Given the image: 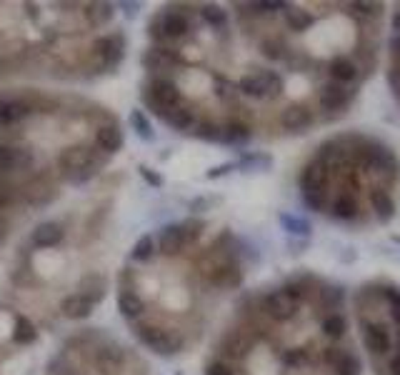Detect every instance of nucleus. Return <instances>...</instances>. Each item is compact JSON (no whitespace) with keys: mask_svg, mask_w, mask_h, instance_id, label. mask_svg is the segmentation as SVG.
I'll use <instances>...</instances> for the list:
<instances>
[{"mask_svg":"<svg viewBox=\"0 0 400 375\" xmlns=\"http://www.w3.org/2000/svg\"><path fill=\"white\" fill-rule=\"evenodd\" d=\"M193 13H198V5H168L153 15L148 21V38L153 45H170L178 48L180 41L190 38L195 30Z\"/></svg>","mask_w":400,"mask_h":375,"instance_id":"1","label":"nucleus"},{"mask_svg":"<svg viewBox=\"0 0 400 375\" xmlns=\"http://www.w3.org/2000/svg\"><path fill=\"white\" fill-rule=\"evenodd\" d=\"M298 185H300V198H303L305 205L311 210H315V213H325L328 195H331V185H333V173H331V166L323 158H318L313 153V158L300 170Z\"/></svg>","mask_w":400,"mask_h":375,"instance_id":"2","label":"nucleus"},{"mask_svg":"<svg viewBox=\"0 0 400 375\" xmlns=\"http://www.w3.org/2000/svg\"><path fill=\"white\" fill-rule=\"evenodd\" d=\"M133 333L140 341V345H145L155 355H163V358H170V355H178L186 350V335L180 333L178 328H168L153 318H143L138 323H133Z\"/></svg>","mask_w":400,"mask_h":375,"instance_id":"3","label":"nucleus"},{"mask_svg":"<svg viewBox=\"0 0 400 375\" xmlns=\"http://www.w3.org/2000/svg\"><path fill=\"white\" fill-rule=\"evenodd\" d=\"M140 100L155 115H163V113L175 111L188 103L186 93L173 76H148V80L140 88Z\"/></svg>","mask_w":400,"mask_h":375,"instance_id":"4","label":"nucleus"},{"mask_svg":"<svg viewBox=\"0 0 400 375\" xmlns=\"http://www.w3.org/2000/svg\"><path fill=\"white\" fill-rule=\"evenodd\" d=\"M285 91V78L273 68H250L238 80L241 98H250L253 103H276Z\"/></svg>","mask_w":400,"mask_h":375,"instance_id":"5","label":"nucleus"},{"mask_svg":"<svg viewBox=\"0 0 400 375\" xmlns=\"http://www.w3.org/2000/svg\"><path fill=\"white\" fill-rule=\"evenodd\" d=\"M125 48H128V41H125L123 30H113V33L98 35L93 38L88 45V62L90 70L96 76H103V73H113V70L123 62Z\"/></svg>","mask_w":400,"mask_h":375,"instance_id":"6","label":"nucleus"},{"mask_svg":"<svg viewBox=\"0 0 400 375\" xmlns=\"http://www.w3.org/2000/svg\"><path fill=\"white\" fill-rule=\"evenodd\" d=\"M355 93L353 88H343V85L333 83L328 78H323L315 88V113H318V120H323V123H331V120L340 118L351 103L355 100Z\"/></svg>","mask_w":400,"mask_h":375,"instance_id":"7","label":"nucleus"},{"mask_svg":"<svg viewBox=\"0 0 400 375\" xmlns=\"http://www.w3.org/2000/svg\"><path fill=\"white\" fill-rule=\"evenodd\" d=\"M256 303H258V310H260L273 326L290 323V320H296L298 315H300V310H303V306L285 291V285L270 288V291H265V293H258Z\"/></svg>","mask_w":400,"mask_h":375,"instance_id":"8","label":"nucleus"},{"mask_svg":"<svg viewBox=\"0 0 400 375\" xmlns=\"http://www.w3.org/2000/svg\"><path fill=\"white\" fill-rule=\"evenodd\" d=\"M260 343V338H258L253 330H248L245 326H233L225 330V335L221 338V343H218V358H223V361H228L230 365H241V363H245L250 358V353H253V348Z\"/></svg>","mask_w":400,"mask_h":375,"instance_id":"9","label":"nucleus"},{"mask_svg":"<svg viewBox=\"0 0 400 375\" xmlns=\"http://www.w3.org/2000/svg\"><path fill=\"white\" fill-rule=\"evenodd\" d=\"M128 358H133L128 348L108 338H100L90 350V361L98 375H123L128 370Z\"/></svg>","mask_w":400,"mask_h":375,"instance_id":"10","label":"nucleus"},{"mask_svg":"<svg viewBox=\"0 0 400 375\" xmlns=\"http://www.w3.org/2000/svg\"><path fill=\"white\" fill-rule=\"evenodd\" d=\"M140 65L148 70V76H173V70H180L188 65V58L183 48H170V45H151L143 50Z\"/></svg>","mask_w":400,"mask_h":375,"instance_id":"11","label":"nucleus"},{"mask_svg":"<svg viewBox=\"0 0 400 375\" xmlns=\"http://www.w3.org/2000/svg\"><path fill=\"white\" fill-rule=\"evenodd\" d=\"M325 213H328L333 220L348 223V225H360V223H366L360 193H353L348 188H333L331 195H328Z\"/></svg>","mask_w":400,"mask_h":375,"instance_id":"12","label":"nucleus"},{"mask_svg":"<svg viewBox=\"0 0 400 375\" xmlns=\"http://www.w3.org/2000/svg\"><path fill=\"white\" fill-rule=\"evenodd\" d=\"M318 358H320V365L328 370V375H360L363 370V363H360L358 353L353 348L345 345H328L318 350Z\"/></svg>","mask_w":400,"mask_h":375,"instance_id":"13","label":"nucleus"},{"mask_svg":"<svg viewBox=\"0 0 400 375\" xmlns=\"http://www.w3.org/2000/svg\"><path fill=\"white\" fill-rule=\"evenodd\" d=\"M325 78L343 85V88H353V91H358L360 85L368 80L366 73L360 70L358 60L351 53H335L331 60L325 62Z\"/></svg>","mask_w":400,"mask_h":375,"instance_id":"14","label":"nucleus"},{"mask_svg":"<svg viewBox=\"0 0 400 375\" xmlns=\"http://www.w3.org/2000/svg\"><path fill=\"white\" fill-rule=\"evenodd\" d=\"M315 123H318V113H315V108H311V105L288 103L283 111L278 113V125H280L285 133H296V135H300V133L311 130Z\"/></svg>","mask_w":400,"mask_h":375,"instance_id":"15","label":"nucleus"},{"mask_svg":"<svg viewBox=\"0 0 400 375\" xmlns=\"http://www.w3.org/2000/svg\"><path fill=\"white\" fill-rule=\"evenodd\" d=\"M35 158L30 148L15 146L13 140H0V175H10L15 170L33 168Z\"/></svg>","mask_w":400,"mask_h":375,"instance_id":"16","label":"nucleus"},{"mask_svg":"<svg viewBox=\"0 0 400 375\" xmlns=\"http://www.w3.org/2000/svg\"><path fill=\"white\" fill-rule=\"evenodd\" d=\"M123 130H120V123H118L115 115H111L108 120H103V123L96 125V135H93V146L100 150V153H105L108 158L115 153H120L123 150Z\"/></svg>","mask_w":400,"mask_h":375,"instance_id":"17","label":"nucleus"},{"mask_svg":"<svg viewBox=\"0 0 400 375\" xmlns=\"http://www.w3.org/2000/svg\"><path fill=\"white\" fill-rule=\"evenodd\" d=\"M93 153H96V146H85V143H76V146H70V148H63L60 155H58V160H56L63 181L68 183L70 178L88 163Z\"/></svg>","mask_w":400,"mask_h":375,"instance_id":"18","label":"nucleus"},{"mask_svg":"<svg viewBox=\"0 0 400 375\" xmlns=\"http://www.w3.org/2000/svg\"><path fill=\"white\" fill-rule=\"evenodd\" d=\"M155 243H158V253L166 258H180L190 245H188L186 230H183V223H170V225H163L155 236Z\"/></svg>","mask_w":400,"mask_h":375,"instance_id":"19","label":"nucleus"},{"mask_svg":"<svg viewBox=\"0 0 400 375\" xmlns=\"http://www.w3.org/2000/svg\"><path fill=\"white\" fill-rule=\"evenodd\" d=\"M318 328H320V335L331 345H338V343L348 341V333H351V323H348V315L343 310L318 315Z\"/></svg>","mask_w":400,"mask_h":375,"instance_id":"20","label":"nucleus"},{"mask_svg":"<svg viewBox=\"0 0 400 375\" xmlns=\"http://www.w3.org/2000/svg\"><path fill=\"white\" fill-rule=\"evenodd\" d=\"M368 205L380 225H386L395 218V198L386 188H368Z\"/></svg>","mask_w":400,"mask_h":375,"instance_id":"21","label":"nucleus"},{"mask_svg":"<svg viewBox=\"0 0 400 375\" xmlns=\"http://www.w3.org/2000/svg\"><path fill=\"white\" fill-rule=\"evenodd\" d=\"M158 118L163 120L168 128H173L175 133H188V135H193L200 115H198V111H195L193 105L186 103V105H180V108H175V111L163 113V115H158Z\"/></svg>","mask_w":400,"mask_h":375,"instance_id":"22","label":"nucleus"},{"mask_svg":"<svg viewBox=\"0 0 400 375\" xmlns=\"http://www.w3.org/2000/svg\"><path fill=\"white\" fill-rule=\"evenodd\" d=\"M80 18L88 30H100L111 25L115 18V5L113 3H85L80 5Z\"/></svg>","mask_w":400,"mask_h":375,"instance_id":"23","label":"nucleus"},{"mask_svg":"<svg viewBox=\"0 0 400 375\" xmlns=\"http://www.w3.org/2000/svg\"><path fill=\"white\" fill-rule=\"evenodd\" d=\"M65 240V228H63V223L58 220H45L41 223L38 228L30 233V243L35 248H43V250H53Z\"/></svg>","mask_w":400,"mask_h":375,"instance_id":"24","label":"nucleus"},{"mask_svg":"<svg viewBox=\"0 0 400 375\" xmlns=\"http://www.w3.org/2000/svg\"><path fill=\"white\" fill-rule=\"evenodd\" d=\"M373 293L378 303H383L388 310V320L395 330H400V288L393 283H375L373 285Z\"/></svg>","mask_w":400,"mask_h":375,"instance_id":"25","label":"nucleus"},{"mask_svg":"<svg viewBox=\"0 0 400 375\" xmlns=\"http://www.w3.org/2000/svg\"><path fill=\"white\" fill-rule=\"evenodd\" d=\"M280 21H283L285 30H290V33H305L315 23V13L305 10V5L285 3L283 10H280Z\"/></svg>","mask_w":400,"mask_h":375,"instance_id":"26","label":"nucleus"},{"mask_svg":"<svg viewBox=\"0 0 400 375\" xmlns=\"http://www.w3.org/2000/svg\"><path fill=\"white\" fill-rule=\"evenodd\" d=\"M198 18L203 23H205V28L210 30L213 35H225V33H230L228 10H223V8L215 5V3H205V5H198Z\"/></svg>","mask_w":400,"mask_h":375,"instance_id":"27","label":"nucleus"},{"mask_svg":"<svg viewBox=\"0 0 400 375\" xmlns=\"http://www.w3.org/2000/svg\"><path fill=\"white\" fill-rule=\"evenodd\" d=\"M118 310L128 323H138L145 315V300L140 298L138 291H125L118 288Z\"/></svg>","mask_w":400,"mask_h":375,"instance_id":"28","label":"nucleus"},{"mask_svg":"<svg viewBox=\"0 0 400 375\" xmlns=\"http://www.w3.org/2000/svg\"><path fill=\"white\" fill-rule=\"evenodd\" d=\"M93 308H96V303L88 295H83L80 291L70 293V295H65L60 300V312L68 320H85L93 312Z\"/></svg>","mask_w":400,"mask_h":375,"instance_id":"29","label":"nucleus"},{"mask_svg":"<svg viewBox=\"0 0 400 375\" xmlns=\"http://www.w3.org/2000/svg\"><path fill=\"white\" fill-rule=\"evenodd\" d=\"M270 168H273V155L260 153V150H245L235 160V170H243V173H260Z\"/></svg>","mask_w":400,"mask_h":375,"instance_id":"30","label":"nucleus"},{"mask_svg":"<svg viewBox=\"0 0 400 375\" xmlns=\"http://www.w3.org/2000/svg\"><path fill=\"white\" fill-rule=\"evenodd\" d=\"M10 338H13V345L28 348L38 341V328L33 326V320H30L28 315L18 312V315H15V326H13V335H10Z\"/></svg>","mask_w":400,"mask_h":375,"instance_id":"31","label":"nucleus"},{"mask_svg":"<svg viewBox=\"0 0 400 375\" xmlns=\"http://www.w3.org/2000/svg\"><path fill=\"white\" fill-rule=\"evenodd\" d=\"M280 220V228L293 238H300V240H311V233H313V225L308 218L303 216H293V213H280L278 216Z\"/></svg>","mask_w":400,"mask_h":375,"instance_id":"32","label":"nucleus"},{"mask_svg":"<svg viewBox=\"0 0 400 375\" xmlns=\"http://www.w3.org/2000/svg\"><path fill=\"white\" fill-rule=\"evenodd\" d=\"M105 288H108V280L100 275V273H85L83 278H80V285H78V291L83 293V295H88L93 303H103L105 298Z\"/></svg>","mask_w":400,"mask_h":375,"instance_id":"33","label":"nucleus"},{"mask_svg":"<svg viewBox=\"0 0 400 375\" xmlns=\"http://www.w3.org/2000/svg\"><path fill=\"white\" fill-rule=\"evenodd\" d=\"M45 375H83V365H80L70 353L60 350V353L48 363Z\"/></svg>","mask_w":400,"mask_h":375,"instance_id":"34","label":"nucleus"},{"mask_svg":"<svg viewBox=\"0 0 400 375\" xmlns=\"http://www.w3.org/2000/svg\"><path fill=\"white\" fill-rule=\"evenodd\" d=\"M193 135L198 140H205V143H221L223 146V120L200 118L198 125H195Z\"/></svg>","mask_w":400,"mask_h":375,"instance_id":"35","label":"nucleus"},{"mask_svg":"<svg viewBox=\"0 0 400 375\" xmlns=\"http://www.w3.org/2000/svg\"><path fill=\"white\" fill-rule=\"evenodd\" d=\"M158 253V243H155V238L151 233H145L135 240V245L131 248V260L133 263H151L153 258Z\"/></svg>","mask_w":400,"mask_h":375,"instance_id":"36","label":"nucleus"},{"mask_svg":"<svg viewBox=\"0 0 400 375\" xmlns=\"http://www.w3.org/2000/svg\"><path fill=\"white\" fill-rule=\"evenodd\" d=\"M128 123H131V128L135 130V135H138L140 140H145V143H153V140H155V130H153V123H151V118L145 115V111L133 108L131 115H128Z\"/></svg>","mask_w":400,"mask_h":375,"instance_id":"37","label":"nucleus"},{"mask_svg":"<svg viewBox=\"0 0 400 375\" xmlns=\"http://www.w3.org/2000/svg\"><path fill=\"white\" fill-rule=\"evenodd\" d=\"M205 375H238V370H235V365H230L228 361L213 358V361L205 365Z\"/></svg>","mask_w":400,"mask_h":375,"instance_id":"38","label":"nucleus"},{"mask_svg":"<svg viewBox=\"0 0 400 375\" xmlns=\"http://www.w3.org/2000/svg\"><path fill=\"white\" fill-rule=\"evenodd\" d=\"M138 173H140V178H143V181L148 183V185H151V188H155V190H158V188L166 185V181H163V175H160L158 170H153V168L140 166V168H138Z\"/></svg>","mask_w":400,"mask_h":375,"instance_id":"39","label":"nucleus"},{"mask_svg":"<svg viewBox=\"0 0 400 375\" xmlns=\"http://www.w3.org/2000/svg\"><path fill=\"white\" fill-rule=\"evenodd\" d=\"M233 170H235V160H230V163H223V166L210 168V170L205 173V178H208V181H218V178H223V175L233 173Z\"/></svg>","mask_w":400,"mask_h":375,"instance_id":"40","label":"nucleus"},{"mask_svg":"<svg viewBox=\"0 0 400 375\" xmlns=\"http://www.w3.org/2000/svg\"><path fill=\"white\" fill-rule=\"evenodd\" d=\"M388 50H390V58H400V35L388 38Z\"/></svg>","mask_w":400,"mask_h":375,"instance_id":"41","label":"nucleus"},{"mask_svg":"<svg viewBox=\"0 0 400 375\" xmlns=\"http://www.w3.org/2000/svg\"><path fill=\"white\" fill-rule=\"evenodd\" d=\"M311 245V240H298V238H293V240H288V248L290 253H303L305 248Z\"/></svg>","mask_w":400,"mask_h":375,"instance_id":"42","label":"nucleus"},{"mask_svg":"<svg viewBox=\"0 0 400 375\" xmlns=\"http://www.w3.org/2000/svg\"><path fill=\"white\" fill-rule=\"evenodd\" d=\"M390 28H393V35H400V8L390 15Z\"/></svg>","mask_w":400,"mask_h":375,"instance_id":"43","label":"nucleus"},{"mask_svg":"<svg viewBox=\"0 0 400 375\" xmlns=\"http://www.w3.org/2000/svg\"><path fill=\"white\" fill-rule=\"evenodd\" d=\"M120 8H123L125 13H128V15H131V18H133V15L138 13V10H140V8H143V5H140V3H123V5H120Z\"/></svg>","mask_w":400,"mask_h":375,"instance_id":"44","label":"nucleus"},{"mask_svg":"<svg viewBox=\"0 0 400 375\" xmlns=\"http://www.w3.org/2000/svg\"><path fill=\"white\" fill-rule=\"evenodd\" d=\"M10 203H13V201H10V198H8V195L0 190V208H5V205H10Z\"/></svg>","mask_w":400,"mask_h":375,"instance_id":"45","label":"nucleus"},{"mask_svg":"<svg viewBox=\"0 0 400 375\" xmlns=\"http://www.w3.org/2000/svg\"><path fill=\"white\" fill-rule=\"evenodd\" d=\"M393 243H398V245H400V236H393Z\"/></svg>","mask_w":400,"mask_h":375,"instance_id":"46","label":"nucleus"}]
</instances>
